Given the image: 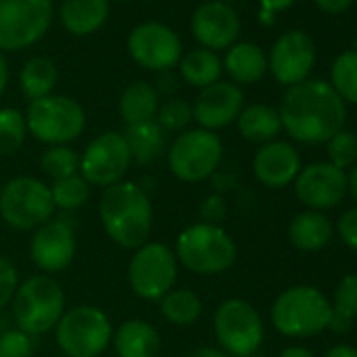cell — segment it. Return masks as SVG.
Here are the masks:
<instances>
[{"instance_id":"f1b7e54d","label":"cell","mask_w":357,"mask_h":357,"mask_svg":"<svg viewBox=\"0 0 357 357\" xmlns=\"http://www.w3.org/2000/svg\"><path fill=\"white\" fill-rule=\"evenodd\" d=\"M22 91L30 101L49 97L57 84V68L47 57H34L30 59L20 76Z\"/></svg>"},{"instance_id":"f35d334b","label":"cell","mask_w":357,"mask_h":357,"mask_svg":"<svg viewBox=\"0 0 357 357\" xmlns=\"http://www.w3.org/2000/svg\"><path fill=\"white\" fill-rule=\"evenodd\" d=\"M15 290H17V271L9 259L0 257V309L13 301Z\"/></svg>"},{"instance_id":"9a60e30c","label":"cell","mask_w":357,"mask_h":357,"mask_svg":"<svg viewBox=\"0 0 357 357\" xmlns=\"http://www.w3.org/2000/svg\"><path fill=\"white\" fill-rule=\"evenodd\" d=\"M128 53L137 66L153 72H170L181 61V40L164 24L147 22L128 36Z\"/></svg>"},{"instance_id":"2e32d148","label":"cell","mask_w":357,"mask_h":357,"mask_svg":"<svg viewBox=\"0 0 357 357\" xmlns=\"http://www.w3.org/2000/svg\"><path fill=\"white\" fill-rule=\"evenodd\" d=\"M315 57L317 53L311 36L301 30H290L273 43L267 57V70L280 84L290 89L309 80Z\"/></svg>"},{"instance_id":"83f0119b","label":"cell","mask_w":357,"mask_h":357,"mask_svg":"<svg viewBox=\"0 0 357 357\" xmlns=\"http://www.w3.org/2000/svg\"><path fill=\"white\" fill-rule=\"evenodd\" d=\"M124 139L130 149V158L137 160L139 164H147L155 160L164 151V143H166L164 130L155 124V120L126 126Z\"/></svg>"},{"instance_id":"f546056e","label":"cell","mask_w":357,"mask_h":357,"mask_svg":"<svg viewBox=\"0 0 357 357\" xmlns=\"http://www.w3.org/2000/svg\"><path fill=\"white\" fill-rule=\"evenodd\" d=\"M160 313L174 326H192L202 315V301L192 290H170L160 301Z\"/></svg>"},{"instance_id":"bcb514c9","label":"cell","mask_w":357,"mask_h":357,"mask_svg":"<svg viewBox=\"0 0 357 357\" xmlns=\"http://www.w3.org/2000/svg\"><path fill=\"white\" fill-rule=\"evenodd\" d=\"M176 86H178L176 78H174L170 72H162V76H160V80H158V89H155V93H158V91H160V93H174V91H176Z\"/></svg>"},{"instance_id":"277c9868","label":"cell","mask_w":357,"mask_h":357,"mask_svg":"<svg viewBox=\"0 0 357 357\" xmlns=\"http://www.w3.org/2000/svg\"><path fill=\"white\" fill-rule=\"evenodd\" d=\"M192 273L217 275L227 271L238 259L234 238L215 223H196L176 238V255Z\"/></svg>"},{"instance_id":"7dc6e473","label":"cell","mask_w":357,"mask_h":357,"mask_svg":"<svg viewBox=\"0 0 357 357\" xmlns=\"http://www.w3.org/2000/svg\"><path fill=\"white\" fill-rule=\"evenodd\" d=\"M188 357H229L225 351L217 349V347H200L196 351H192Z\"/></svg>"},{"instance_id":"8d00e7d4","label":"cell","mask_w":357,"mask_h":357,"mask_svg":"<svg viewBox=\"0 0 357 357\" xmlns=\"http://www.w3.org/2000/svg\"><path fill=\"white\" fill-rule=\"evenodd\" d=\"M332 309L351 319L357 317V273H349L340 278V282L334 288Z\"/></svg>"},{"instance_id":"5b68a950","label":"cell","mask_w":357,"mask_h":357,"mask_svg":"<svg viewBox=\"0 0 357 357\" xmlns=\"http://www.w3.org/2000/svg\"><path fill=\"white\" fill-rule=\"evenodd\" d=\"M66 296L61 286L49 275L26 280L13 296V317L17 330L38 336L53 330L66 313Z\"/></svg>"},{"instance_id":"cb8c5ba5","label":"cell","mask_w":357,"mask_h":357,"mask_svg":"<svg viewBox=\"0 0 357 357\" xmlns=\"http://www.w3.org/2000/svg\"><path fill=\"white\" fill-rule=\"evenodd\" d=\"M223 68L234 84H255L267 74V55L252 43H236L227 49Z\"/></svg>"},{"instance_id":"f6af8a7d","label":"cell","mask_w":357,"mask_h":357,"mask_svg":"<svg viewBox=\"0 0 357 357\" xmlns=\"http://www.w3.org/2000/svg\"><path fill=\"white\" fill-rule=\"evenodd\" d=\"M324 357H357V349L353 344H347V342H338L334 347H330Z\"/></svg>"},{"instance_id":"f907efd6","label":"cell","mask_w":357,"mask_h":357,"mask_svg":"<svg viewBox=\"0 0 357 357\" xmlns=\"http://www.w3.org/2000/svg\"><path fill=\"white\" fill-rule=\"evenodd\" d=\"M7 82H9V68L3 57V51H0V97H3V93L7 89Z\"/></svg>"},{"instance_id":"816d5d0a","label":"cell","mask_w":357,"mask_h":357,"mask_svg":"<svg viewBox=\"0 0 357 357\" xmlns=\"http://www.w3.org/2000/svg\"><path fill=\"white\" fill-rule=\"evenodd\" d=\"M250 357H265V355H259V353H255V355H250Z\"/></svg>"},{"instance_id":"44dd1931","label":"cell","mask_w":357,"mask_h":357,"mask_svg":"<svg viewBox=\"0 0 357 357\" xmlns=\"http://www.w3.org/2000/svg\"><path fill=\"white\" fill-rule=\"evenodd\" d=\"M332 221L317 211H303L288 225V240L301 252H317L326 248L332 240Z\"/></svg>"},{"instance_id":"7402d4cb","label":"cell","mask_w":357,"mask_h":357,"mask_svg":"<svg viewBox=\"0 0 357 357\" xmlns=\"http://www.w3.org/2000/svg\"><path fill=\"white\" fill-rule=\"evenodd\" d=\"M109 15V0H63L59 17L74 36H89L103 28Z\"/></svg>"},{"instance_id":"4316f807","label":"cell","mask_w":357,"mask_h":357,"mask_svg":"<svg viewBox=\"0 0 357 357\" xmlns=\"http://www.w3.org/2000/svg\"><path fill=\"white\" fill-rule=\"evenodd\" d=\"M178 70H181V78L198 89H206L221 80L223 63L217 57V53L208 49H194L178 61Z\"/></svg>"},{"instance_id":"7a4b0ae2","label":"cell","mask_w":357,"mask_h":357,"mask_svg":"<svg viewBox=\"0 0 357 357\" xmlns=\"http://www.w3.org/2000/svg\"><path fill=\"white\" fill-rule=\"evenodd\" d=\"M99 219L105 234L122 248L143 246L153 227V211L141 185L120 181L103 190L99 200Z\"/></svg>"},{"instance_id":"8fae6325","label":"cell","mask_w":357,"mask_h":357,"mask_svg":"<svg viewBox=\"0 0 357 357\" xmlns=\"http://www.w3.org/2000/svg\"><path fill=\"white\" fill-rule=\"evenodd\" d=\"M53 22V0H0V51L36 45Z\"/></svg>"},{"instance_id":"7c38bea8","label":"cell","mask_w":357,"mask_h":357,"mask_svg":"<svg viewBox=\"0 0 357 357\" xmlns=\"http://www.w3.org/2000/svg\"><path fill=\"white\" fill-rule=\"evenodd\" d=\"M128 282L145 301H162L176 282V257L160 242L139 246L128 263Z\"/></svg>"},{"instance_id":"d6986e66","label":"cell","mask_w":357,"mask_h":357,"mask_svg":"<svg viewBox=\"0 0 357 357\" xmlns=\"http://www.w3.org/2000/svg\"><path fill=\"white\" fill-rule=\"evenodd\" d=\"M30 255L38 269L47 273L63 271L76 255L74 229L63 221L45 223L30 242Z\"/></svg>"},{"instance_id":"3957f363","label":"cell","mask_w":357,"mask_h":357,"mask_svg":"<svg viewBox=\"0 0 357 357\" xmlns=\"http://www.w3.org/2000/svg\"><path fill=\"white\" fill-rule=\"evenodd\" d=\"M330 317V298L309 284L286 288L271 305V321L275 330L290 338H309L328 330Z\"/></svg>"},{"instance_id":"4dcf8cb0","label":"cell","mask_w":357,"mask_h":357,"mask_svg":"<svg viewBox=\"0 0 357 357\" xmlns=\"http://www.w3.org/2000/svg\"><path fill=\"white\" fill-rule=\"evenodd\" d=\"M330 86L344 103L357 105V51H344L334 59Z\"/></svg>"},{"instance_id":"74e56055","label":"cell","mask_w":357,"mask_h":357,"mask_svg":"<svg viewBox=\"0 0 357 357\" xmlns=\"http://www.w3.org/2000/svg\"><path fill=\"white\" fill-rule=\"evenodd\" d=\"M34 336L22 330H7L0 334V357H32Z\"/></svg>"},{"instance_id":"681fc988","label":"cell","mask_w":357,"mask_h":357,"mask_svg":"<svg viewBox=\"0 0 357 357\" xmlns=\"http://www.w3.org/2000/svg\"><path fill=\"white\" fill-rule=\"evenodd\" d=\"M347 194L357 202V164L353 168H349V174H347Z\"/></svg>"},{"instance_id":"e0dca14e","label":"cell","mask_w":357,"mask_h":357,"mask_svg":"<svg viewBox=\"0 0 357 357\" xmlns=\"http://www.w3.org/2000/svg\"><path fill=\"white\" fill-rule=\"evenodd\" d=\"M192 109L200 128L215 132L238 120L244 109V93L238 84L219 80L200 91Z\"/></svg>"},{"instance_id":"db71d44e","label":"cell","mask_w":357,"mask_h":357,"mask_svg":"<svg viewBox=\"0 0 357 357\" xmlns=\"http://www.w3.org/2000/svg\"><path fill=\"white\" fill-rule=\"evenodd\" d=\"M219 3H225V0H219Z\"/></svg>"},{"instance_id":"ac0fdd59","label":"cell","mask_w":357,"mask_h":357,"mask_svg":"<svg viewBox=\"0 0 357 357\" xmlns=\"http://www.w3.org/2000/svg\"><path fill=\"white\" fill-rule=\"evenodd\" d=\"M192 32L202 49H208L213 53L229 49L240 36V17L227 3L213 0V3L198 7V11L194 13Z\"/></svg>"},{"instance_id":"1f68e13d","label":"cell","mask_w":357,"mask_h":357,"mask_svg":"<svg viewBox=\"0 0 357 357\" xmlns=\"http://www.w3.org/2000/svg\"><path fill=\"white\" fill-rule=\"evenodd\" d=\"M28 135L26 116L13 107L0 109V155H11L15 153Z\"/></svg>"},{"instance_id":"d4e9b609","label":"cell","mask_w":357,"mask_h":357,"mask_svg":"<svg viewBox=\"0 0 357 357\" xmlns=\"http://www.w3.org/2000/svg\"><path fill=\"white\" fill-rule=\"evenodd\" d=\"M238 130L250 143H269L282 132L280 112L265 103H252L238 116Z\"/></svg>"},{"instance_id":"ee69618b","label":"cell","mask_w":357,"mask_h":357,"mask_svg":"<svg viewBox=\"0 0 357 357\" xmlns=\"http://www.w3.org/2000/svg\"><path fill=\"white\" fill-rule=\"evenodd\" d=\"M259 3H261V11L278 15L286 9H290L294 5V0H259Z\"/></svg>"},{"instance_id":"5bb4252c","label":"cell","mask_w":357,"mask_h":357,"mask_svg":"<svg viewBox=\"0 0 357 357\" xmlns=\"http://www.w3.org/2000/svg\"><path fill=\"white\" fill-rule=\"evenodd\" d=\"M294 194L307 211H332L347 196V172L330 162L307 164L294 178Z\"/></svg>"},{"instance_id":"603a6c76","label":"cell","mask_w":357,"mask_h":357,"mask_svg":"<svg viewBox=\"0 0 357 357\" xmlns=\"http://www.w3.org/2000/svg\"><path fill=\"white\" fill-rule=\"evenodd\" d=\"M118 357H158L160 336L158 330L143 319L124 321L112 336Z\"/></svg>"},{"instance_id":"e575fe53","label":"cell","mask_w":357,"mask_h":357,"mask_svg":"<svg viewBox=\"0 0 357 357\" xmlns=\"http://www.w3.org/2000/svg\"><path fill=\"white\" fill-rule=\"evenodd\" d=\"M326 153L332 166L347 170L357 164V132L353 130H338L334 137L326 141Z\"/></svg>"},{"instance_id":"6da1fadb","label":"cell","mask_w":357,"mask_h":357,"mask_svg":"<svg viewBox=\"0 0 357 357\" xmlns=\"http://www.w3.org/2000/svg\"><path fill=\"white\" fill-rule=\"evenodd\" d=\"M282 130L294 141L326 143L344 128L347 105L326 80H305L290 86L280 105Z\"/></svg>"},{"instance_id":"f5cc1de1","label":"cell","mask_w":357,"mask_h":357,"mask_svg":"<svg viewBox=\"0 0 357 357\" xmlns=\"http://www.w3.org/2000/svg\"><path fill=\"white\" fill-rule=\"evenodd\" d=\"M353 51H357V38H355V49Z\"/></svg>"},{"instance_id":"d590c367","label":"cell","mask_w":357,"mask_h":357,"mask_svg":"<svg viewBox=\"0 0 357 357\" xmlns=\"http://www.w3.org/2000/svg\"><path fill=\"white\" fill-rule=\"evenodd\" d=\"M192 120H194V109L183 99L166 101L162 107H158V114H155V124L162 130H168V132L185 130Z\"/></svg>"},{"instance_id":"484cf974","label":"cell","mask_w":357,"mask_h":357,"mask_svg":"<svg viewBox=\"0 0 357 357\" xmlns=\"http://www.w3.org/2000/svg\"><path fill=\"white\" fill-rule=\"evenodd\" d=\"M158 107H160L158 93L147 82H132V84H128L124 89V93L120 97V105H118L120 116L126 122V126L155 120Z\"/></svg>"},{"instance_id":"ab89813d","label":"cell","mask_w":357,"mask_h":357,"mask_svg":"<svg viewBox=\"0 0 357 357\" xmlns=\"http://www.w3.org/2000/svg\"><path fill=\"white\" fill-rule=\"evenodd\" d=\"M336 234L340 242L357 252V206L344 211L336 221Z\"/></svg>"},{"instance_id":"7bdbcfd3","label":"cell","mask_w":357,"mask_h":357,"mask_svg":"<svg viewBox=\"0 0 357 357\" xmlns=\"http://www.w3.org/2000/svg\"><path fill=\"white\" fill-rule=\"evenodd\" d=\"M353 321L355 319H351V317H347V315H342V313H338V311L332 309V317H330L328 330H332L336 334H347L353 328Z\"/></svg>"},{"instance_id":"9c48e42d","label":"cell","mask_w":357,"mask_h":357,"mask_svg":"<svg viewBox=\"0 0 357 357\" xmlns=\"http://www.w3.org/2000/svg\"><path fill=\"white\" fill-rule=\"evenodd\" d=\"M26 124L38 141L66 145L82 135L86 114L78 101L63 95H49L30 103Z\"/></svg>"},{"instance_id":"30bf717a","label":"cell","mask_w":357,"mask_h":357,"mask_svg":"<svg viewBox=\"0 0 357 357\" xmlns=\"http://www.w3.org/2000/svg\"><path fill=\"white\" fill-rule=\"evenodd\" d=\"M55 328L66 357H99L114 336L107 315L93 305L66 311Z\"/></svg>"},{"instance_id":"c3c4849f","label":"cell","mask_w":357,"mask_h":357,"mask_svg":"<svg viewBox=\"0 0 357 357\" xmlns=\"http://www.w3.org/2000/svg\"><path fill=\"white\" fill-rule=\"evenodd\" d=\"M280 357H315L307 347H301V344H292V347H286Z\"/></svg>"},{"instance_id":"11a10c76","label":"cell","mask_w":357,"mask_h":357,"mask_svg":"<svg viewBox=\"0 0 357 357\" xmlns=\"http://www.w3.org/2000/svg\"><path fill=\"white\" fill-rule=\"evenodd\" d=\"M118 3H122V0H118Z\"/></svg>"},{"instance_id":"836d02e7","label":"cell","mask_w":357,"mask_h":357,"mask_svg":"<svg viewBox=\"0 0 357 357\" xmlns=\"http://www.w3.org/2000/svg\"><path fill=\"white\" fill-rule=\"evenodd\" d=\"M40 166H43L45 174H49L53 181H59V178H68L78 172L80 158L74 149H70L66 145H53L51 149H47L43 153Z\"/></svg>"},{"instance_id":"b9f144b4","label":"cell","mask_w":357,"mask_h":357,"mask_svg":"<svg viewBox=\"0 0 357 357\" xmlns=\"http://www.w3.org/2000/svg\"><path fill=\"white\" fill-rule=\"evenodd\" d=\"M202 215L206 221H219L225 215V202L219 196H213L206 200V204L202 206Z\"/></svg>"},{"instance_id":"ba28073f","label":"cell","mask_w":357,"mask_h":357,"mask_svg":"<svg viewBox=\"0 0 357 357\" xmlns=\"http://www.w3.org/2000/svg\"><path fill=\"white\" fill-rule=\"evenodd\" d=\"M223 158V143L213 130L194 128L178 135L168 151V166L178 181L200 183L211 178Z\"/></svg>"},{"instance_id":"ffe728a7","label":"cell","mask_w":357,"mask_h":357,"mask_svg":"<svg viewBox=\"0 0 357 357\" xmlns=\"http://www.w3.org/2000/svg\"><path fill=\"white\" fill-rule=\"evenodd\" d=\"M301 155L296 147L288 141H269L259 147L252 160L255 176L271 190H282L294 183L296 174L301 172Z\"/></svg>"},{"instance_id":"52a82bcc","label":"cell","mask_w":357,"mask_h":357,"mask_svg":"<svg viewBox=\"0 0 357 357\" xmlns=\"http://www.w3.org/2000/svg\"><path fill=\"white\" fill-rule=\"evenodd\" d=\"M215 336L229 357H250L263 344L265 326L248 301L227 298L215 311Z\"/></svg>"},{"instance_id":"d6a6232c","label":"cell","mask_w":357,"mask_h":357,"mask_svg":"<svg viewBox=\"0 0 357 357\" xmlns=\"http://www.w3.org/2000/svg\"><path fill=\"white\" fill-rule=\"evenodd\" d=\"M51 196H53L55 208L78 211L89 200V183L78 174L68 176V178H59V181H53Z\"/></svg>"},{"instance_id":"4fadbf2b","label":"cell","mask_w":357,"mask_h":357,"mask_svg":"<svg viewBox=\"0 0 357 357\" xmlns=\"http://www.w3.org/2000/svg\"><path fill=\"white\" fill-rule=\"evenodd\" d=\"M130 162L132 158L124 135L109 130L95 137L86 145L80 158V172L89 185L109 188L122 181V176L130 168Z\"/></svg>"},{"instance_id":"8992f818","label":"cell","mask_w":357,"mask_h":357,"mask_svg":"<svg viewBox=\"0 0 357 357\" xmlns=\"http://www.w3.org/2000/svg\"><path fill=\"white\" fill-rule=\"evenodd\" d=\"M51 188L34 176H15L0 190V215L22 231L38 229L53 219Z\"/></svg>"},{"instance_id":"60d3db41","label":"cell","mask_w":357,"mask_h":357,"mask_svg":"<svg viewBox=\"0 0 357 357\" xmlns=\"http://www.w3.org/2000/svg\"><path fill=\"white\" fill-rule=\"evenodd\" d=\"M353 3H355V0H315L317 9L328 13V15H340L347 9H351Z\"/></svg>"}]
</instances>
